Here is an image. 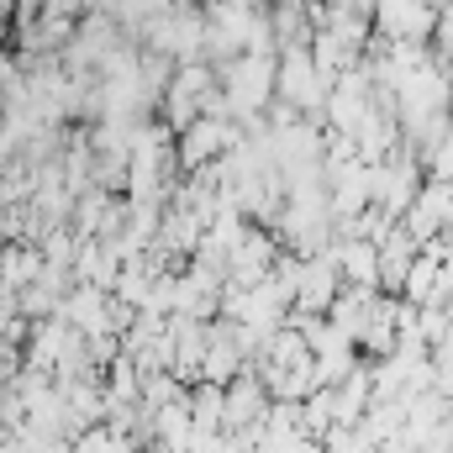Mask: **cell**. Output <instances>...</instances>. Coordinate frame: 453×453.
Masks as SVG:
<instances>
[{"instance_id":"cell-1","label":"cell","mask_w":453,"mask_h":453,"mask_svg":"<svg viewBox=\"0 0 453 453\" xmlns=\"http://www.w3.org/2000/svg\"><path fill=\"white\" fill-rule=\"evenodd\" d=\"M274 258H280V242H274V232H264V226H248V232H242V237L226 248V285H232V290H248V285L269 280Z\"/></svg>"},{"instance_id":"cell-2","label":"cell","mask_w":453,"mask_h":453,"mask_svg":"<svg viewBox=\"0 0 453 453\" xmlns=\"http://www.w3.org/2000/svg\"><path fill=\"white\" fill-rule=\"evenodd\" d=\"M264 417H269V390L248 364L237 380L222 385V433H253Z\"/></svg>"},{"instance_id":"cell-4","label":"cell","mask_w":453,"mask_h":453,"mask_svg":"<svg viewBox=\"0 0 453 453\" xmlns=\"http://www.w3.org/2000/svg\"><path fill=\"white\" fill-rule=\"evenodd\" d=\"M242 369H248V358H242V348L232 338V327H226V322H211V327H206V353H201L206 385H226V380H237Z\"/></svg>"},{"instance_id":"cell-3","label":"cell","mask_w":453,"mask_h":453,"mask_svg":"<svg viewBox=\"0 0 453 453\" xmlns=\"http://www.w3.org/2000/svg\"><path fill=\"white\" fill-rule=\"evenodd\" d=\"M342 280H338V264L322 253V258H301V280H296V301L290 311L296 317H327V306L338 301Z\"/></svg>"},{"instance_id":"cell-6","label":"cell","mask_w":453,"mask_h":453,"mask_svg":"<svg viewBox=\"0 0 453 453\" xmlns=\"http://www.w3.org/2000/svg\"><path fill=\"white\" fill-rule=\"evenodd\" d=\"M427 364H433V390H438L443 401H453V327L443 333V342H433Z\"/></svg>"},{"instance_id":"cell-5","label":"cell","mask_w":453,"mask_h":453,"mask_svg":"<svg viewBox=\"0 0 453 453\" xmlns=\"http://www.w3.org/2000/svg\"><path fill=\"white\" fill-rule=\"evenodd\" d=\"M185 411H190V433L196 438H217L222 433V385H196L185 395Z\"/></svg>"}]
</instances>
